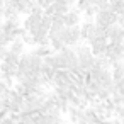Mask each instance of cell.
<instances>
[{"label":"cell","mask_w":124,"mask_h":124,"mask_svg":"<svg viewBox=\"0 0 124 124\" xmlns=\"http://www.w3.org/2000/svg\"><path fill=\"white\" fill-rule=\"evenodd\" d=\"M32 53H34L36 56H39V58H46L48 54L53 53V49H51L49 46H38L36 49H32Z\"/></svg>","instance_id":"obj_9"},{"label":"cell","mask_w":124,"mask_h":124,"mask_svg":"<svg viewBox=\"0 0 124 124\" xmlns=\"http://www.w3.org/2000/svg\"><path fill=\"white\" fill-rule=\"evenodd\" d=\"M54 2H56V4H60V5H68L66 0H54ZM68 7H70V5H68Z\"/></svg>","instance_id":"obj_15"},{"label":"cell","mask_w":124,"mask_h":124,"mask_svg":"<svg viewBox=\"0 0 124 124\" xmlns=\"http://www.w3.org/2000/svg\"><path fill=\"white\" fill-rule=\"evenodd\" d=\"M0 124H16V122H14V121H12V119L7 116L5 119H2V121H0Z\"/></svg>","instance_id":"obj_14"},{"label":"cell","mask_w":124,"mask_h":124,"mask_svg":"<svg viewBox=\"0 0 124 124\" xmlns=\"http://www.w3.org/2000/svg\"><path fill=\"white\" fill-rule=\"evenodd\" d=\"M66 2H68V5H70V9L75 5V2H77V0H66Z\"/></svg>","instance_id":"obj_16"},{"label":"cell","mask_w":124,"mask_h":124,"mask_svg":"<svg viewBox=\"0 0 124 124\" xmlns=\"http://www.w3.org/2000/svg\"><path fill=\"white\" fill-rule=\"evenodd\" d=\"M117 14H124V5H122V7H121V9L117 10Z\"/></svg>","instance_id":"obj_18"},{"label":"cell","mask_w":124,"mask_h":124,"mask_svg":"<svg viewBox=\"0 0 124 124\" xmlns=\"http://www.w3.org/2000/svg\"><path fill=\"white\" fill-rule=\"evenodd\" d=\"M104 58H107V60L110 61V66H112L114 63H117V61H124V46H122L121 43H117V44L109 43Z\"/></svg>","instance_id":"obj_2"},{"label":"cell","mask_w":124,"mask_h":124,"mask_svg":"<svg viewBox=\"0 0 124 124\" xmlns=\"http://www.w3.org/2000/svg\"><path fill=\"white\" fill-rule=\"evenodd\" d=\"M107 44H109V41H107L105 36H97L88 43V48H90L93 56H104L105 49H107Z\"/></svg>","instance_id":"obj_3"},{"label":"cell","mask_w":124,"mask_h":124,"mask_svg":"<svg viewBox=\"0 0 124 124\" xmlns=\"http://www.w3.org/2000/svg\"><path fill=\"white\" fill-rule=\"evenodd\" d=\"M2 63L10 65V66H17V63H19V56H17V54H14V53H10V51L7 49V53H5V56H4V60H2Z\"/></svg>","instance_id":"obj_8"},{"label":"cell","mask_w":124,"mask_h":124,"mask_svg":"<svg viewBox=\"0 0 124 124\" xmlns=\"http://www.w3.org/2000/svg\"><path fill=\"white\" fill-rule=\"evenodd\" d=\"M49 48L53 49V53H58V51H61L65 48V44L60 39H49Z\"/></svg>","instance_id":"obj_10"},{"label":"cell","mask_w":124,"mask_h":124,"mask_svg":"<svg viewBox=\"0 0 124 124\" xmlns=\"http://www.w3.org/2000/svg\"><path fill=\"white\" fill-rule=\"evenodd\" d=\"M105 38H107L109 43H114V44L121 43V41H122V31H121V26H117V24L109 26V27L105 29Z\"/></svg>","instance_id":"obj_4"},{"label":"cell","mask_w":124,"mask_h":124,"mask_svg":"<svg viewBox=\"0 0 124 124\" xmlns=\"http://www.w3.org/2000/svg\"><path fill=\"white\" fill-rule=\"evenodd\" d=\"M80 12L77 9H70L65 16H63V24L65 27H73V26H78L80 24Z\"/></svg>","instance_id":"obj_5"},{"label":"cell","mask_w":124,"mask_h":124,"mask_svg":"<svg viewBox=\"0 0 124 124\" xmlns=\"http://www.w3.org/2000/svg\"><path fill=\"white\" fill-rule=\"evenodd\" d=\"M63 124H70V122H63Z\"/></svg>","instance_id":"obj_20"},{"label":"cell","mask_w":124,"mask_h":124,"mask_svg":"<svg viewBox=\"0 0 124 124\" xmlns=\"http://www.w3.org/2000/svg\"><path fill=\"white\" fill-rule=\"evenodd\" d=\"M110 73H112V82L119 83L124 78V61H117L110 66Z\"/></svg>","instance_id":"obj_6"},{"label":"cell","mask_w":124,"mask_h":124,"mask_svg":"<svg viewBox=\"0 0 124 124\" xmlns=\"http://www.w3.org/2000/svg\"><path fill=\"white\" fill-rule=\"evenodd\" d=\"M24 48H26V44H24L21 39H14V41L9 44V48H7V49H9L10 53L17 54V56H21V54L24 53Z\"/></svg>","instance_id":"obj_7"},{"label":"cell","mask_w":124,"mask_h":124,"mask_svg":"<svg viewBox=\"0 0 124 124\" xmlns=\"http://www.w3.org/2000/svg\"><path fill=\"white\" fill-rule=\"evenodd\" d=\"M117 87H121V88H124V78H122V80H121V82L117 83Z\"/></svg>","instance_id":"obj_17"},{"label":"cell","mask_w":124,"mask_h":124,"mask_svg":"<svg viewBox=\"0 0 124 124\" xmlns=\"http://www.w3.org/2000/svg\"><path fill=\"white\" fill-rule=\"evenodd\" d=\"M116 24L117 26H124V14H117V17H116Z\"/></svg>","instance_id":"obj_12"},{"label":"cell","mask_w":124,"mask_h":124,"mask_svg":"<svg viewBox=\"0 0 124 124\" xmlns=\"http://www.w3.org/2000/svg\"><path fill=\"white\" fill-rule=\"evenodd\" d=\"M21 41H22L24 44H31V46L34 44V38H32V36H31V34H29L27 31H26V32L22 34V38H21Z\"/></svg>","instance_id":"obj_11"},{"label":"cell","mask_w":124,"mask_h":124,"mask_svg":"<svg viewBox=\"0 0 124 124\" xmlns=\"http://www.w3.org/2000/svg\"><path fill=\"white\" fill-rule=\"evenodd\" d=\"M116 17H117V14H112L109 10H99L93 16V24L97 27H100V29L105 31L109 26H114L116 24Z\"/></svg>","instance_id":"obj_1"},{"label":"cell","mask_w":124,"mask_h":124,"mask_svg":"<svg viewBox=\"0 0 124 124\" xmlns=\"http://www.w3.org/2000/svg\"><path fill=\"white\" fill-rule=\"evenodd\" d=\"M2 21H4V19H0V26H2Z\"/></svg>","instance_id":"obj_19"},{"label":"cell","mask_w":124,"mask_h":124,"mask_svg":"<svg viewBox=\"0 0 124 124\" xmlns=\"http://www.w3.org/2000/svg\"><path fill=\"white\" fill-rule=\"evenodd\" d=\"M5 53H7V48H5V46H0V63H2V60H4V56H5Z\"/></svg>","instance_id":"obj_13"}]
</instances>
